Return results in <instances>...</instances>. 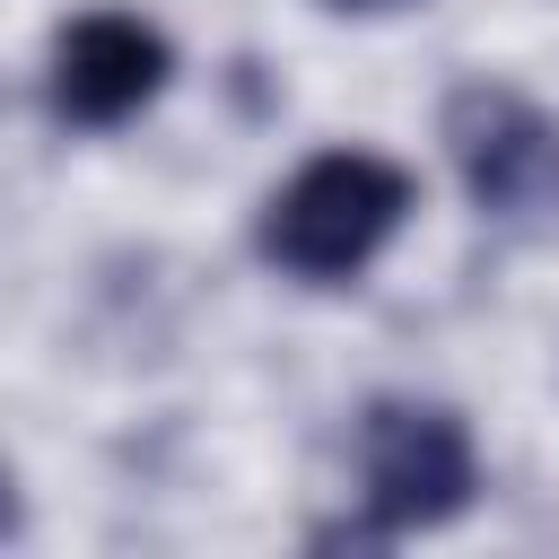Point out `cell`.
Here are the masks:
<instances>
[{
    "label": "cell",
    "mask_w": 559,
    "mask_h": 559,
    "mask_svg": "<svg viewBox=\"0 0 559 559\" xmlns=\"http://www.w3.org/2000/svg\"><path fill=\"white\" fill-rule=\"evenodd\" d=\"M332 17H393V9H419V0H323Z\"/></svg>",
    "instance_id": "5"
},
{
    "label": "cell",
    "mask_w": 559,
    "mask_h": 559,
    "mask_svg": "<svg viewBox=\"0 0 559 559\" xmlns=\"http://www.w3.org/2000/svg\"><path fill=\"white\" fill-rule=\"evenodd\" d=\"M472 489H480V454H472L463 411L411 402V393L367 402V419H358V498H367L376 542L454 524L472 507Z\"/></svg>",
    "instance_id": "2"
},
{
    "label": "cell",
    "mask_w": 559,
    "mask_h": 559,
    "mask_svg": "<svg viewBox=\"0 0 559 559\" xmlns=\"http://www.w3.org/2000/svg\"><path fill=\"white\" fill-rule=\"evenodd\" d=\"M166 70H175V52H166V35H157L148 17H131V9H87V17H70V26L52 35L44 96H52V114H61L70 131H114V122H131V114L166 87Z\"/></svg>",
    "instance_id": "3"
},
{
    "label": "cell",
    "mask_w": 559,
    "mask_h": 559,
    "mask_svg": "<svg viewBox=\"0 0 559 559\" xmlns=\"http://www.w3.org/2000/svg\"><path fill=\"white\" fill-rule=\"evenodd\" d=\"M411 210H419L411 166H393L384 148H323L262 201L253 245L271 271H288L306 288H341L402 236Z\"/></svg>",
    "instance_id": "1"
},
{
    "label": "cell",
    "mask_w": 559,
    "mask_h": 559,
    "mask_svg": "<svg viewBox=\"0 0 559 559\" xmlns=\"http://www.w3.org/2000/svg\"><path fill=\"white\" fill-rule=\"evenodd\" d=\"M17 515H26V507H17V480H9V472H0V542H9V533H17Z\"/></svg>",
    "instance_id": "6"
},
{
    "label": "cell",
    "mask_w": 559,
    "mask_h": 559,
    "mask_svg": "<svg viewBox=\"0 0 559 559\" xmlns=\"http://www.w3.org/2000/svg\"><path fill=\"white\" fill-rule=\"evenodd\" d=\"M445 157H454V175H463V192L480 201V210H524L533 192H542V175H550V122H542V105L533 96H515L507 79H463L454 96H445Z\"/></svg>",
    "instance_id": "4"
}]
</instances>
